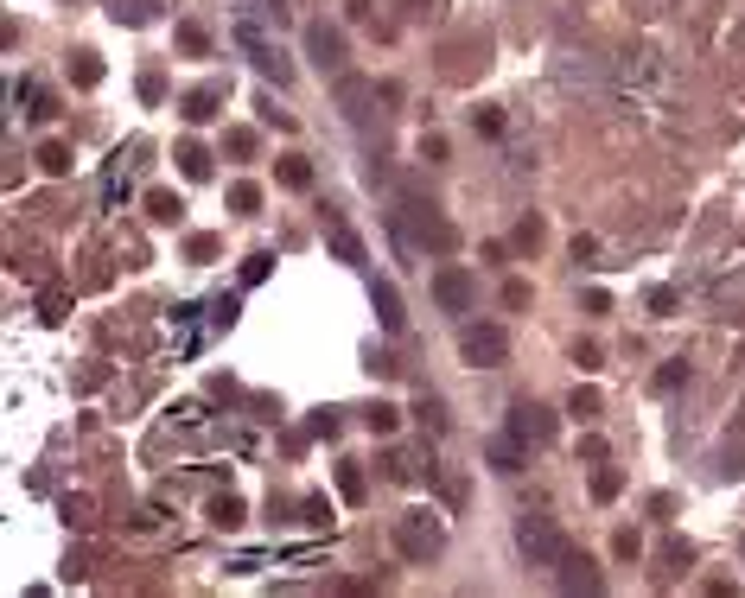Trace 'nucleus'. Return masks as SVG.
I'll use <instances>...</instances> for the list:
<instances>
[{"label": "nucleus", "instance_id": "5701e85b", "mask_svg": "<svg viewBox=\"0 0 745 598\" xmlns=\"http://www.w3.org/2000/svg\"><path fill=\"white\" fill-rule=\"evenodd\" d=\"M567 414H574V420H599V389H574Z\"/></svg>", "mask_w": 745, "mask_h": 598}, {"label": "nucleus", "instance_id": "cd10ccee", "mask_svg": "<svg viewBox=\"0 0 745 598\" xmlns=\"http://www.w3.org/2000/svg\"><path fill=\"white\" fill-rule=\"evenodd\" d=\"M338 490H344V503H363V471L357 465H338Z\"/></svg>", "mask_w": 745, "mask_h": 598}, {"label": "nucleus", "instance_id": "7c9ffc66", "mask_svg": "<svg viewBox=\"0 0 745 598\" xmlns=\"http://www.w3.org/2000/svg\"><path fill=\"white\" fill-rule=\"evenodd\" d=\"M223 147H230V153H236V160H255V134H249V128H236L230 140H223Z\"/></svg>", "mask_w": 745, "mask_h": 598}, {"label": "nucleus", "instance_id": "f257e3e1", "mask_svg": "<svg viewBox=\"0 0 745 598\" xmlns=\"http://www.w3.org/2000/svg\"><path fill=\"white\" fill-rule=\"evenodd\" d=\"M395 548H402L408 560H433L446 548V522H440V509H402L395 516Z\"/></svg>", "mask_w": 745, "mask_h": 598}, {"label": "nucleus", "instance_id": "a878e982", "mask_svg": "<svg viewBox=\"0 0 745 598\" xmlns=\"http://www.w3.org/2000/svg\"><path fill=\"white\" fill-rule=\"evenodd\" d=\"M414 414H421V427H427V433H446V408H440L433 395H427V401H414Z\"/></svg>", "mask_w": 745, "mask_h": 598}, {"label": "nucleus", "instance_id": "6ab92c4d", "mask_svg": "<svg viewBox=\"0 0 745 598\" xmlns=\"http://www.w3.org/2000/svg\"><path fill=\"white\" fill-rule=\"evenodd\" d=\"M179 210H185V204L172 198V191H147V217H153V223H179Z\"/></svg>", "mask_w": 745, "mask_h": 598}, {"label": "nucleus", "instance_id": "7ed1b4c3", "mask_svg": "<svg viewBox=\"0 0 745 598\" xmlns=\"http://www.w3.org/2000/svg\"><path fill=\"white\" fill-rule=\"evenodd\" d=\"M459 357H465V369H497L510 357V331L504 325H465L459 331Z\"/></svg>", "mask_w": 745, "mask_h": 598}, {"label": "nucleus", "instance_id": "473e14b6", "mask_svg": "<svg viewBox=\"0 0 745 598\" xmlns=\"http://www.w3.org/2000/svg\"><path fill=\"white\" fill-rule=\"evenodd\" d=\"M262 121H268V128H281V134L293 128V115H287V109H274V102H262Z\"/></svg>", "mask_w": 745, "mask_h": 598}, {"label": "nucleus", "instance_id": "20e7f679", "mask_svg": "<svg viewBox=\"0 0 745 598\" xmlns=\"http://www.w3.org/2000/svg\"><path fill=\"white\" fill-rule=\"evenodd\" d=\"M433 306H440V312H472V306H478V280H472V268H459V261L433 268Z\"/></svg>", "mask_w": 745, "mask_h": 598}, {"label": "nucleus", "instance_id": "423d86ee", "mask_svg": "<svg viewBox=\"0 0 745 598\" xmlns=\"http://www.w3.org/2000/svg\"><path fill=\"white\" fill-rule=\"evenodd\" d=\"M236 45H242V51H249V58H255V70H262L268 83H287V77H293V64H287L281 51H274V45H268V39H262V32H255L249 20L236 26Z\"/></svg>", "mask_w": 745, "mask_h": 598}, {"label": "nucleus", "instance_id": "b1692460", "mask_svg": "<svg viewBox=\"0 0 745 598\" xmlns=\"http://www.w3.org/2000/svg\"><path fill=\"white\" fill-rule=\"evenodd\" d=\"M268 274H274V255H249V261H242V287H262Z\"/></svg>", "mask_w": 745, "mask_h": 598}, {"label": "nucleus", "instance_id": "bb28decb", "mask_svg": "<svg viewBox=\"0 0 745 598\" xmlns=\"http://www.w3.org/2000/svg\"><path fill=\"white\" fill-rule=\"evenodd\" d=\"M179 45H185V51H192V58H204V51H211V32H204V26H192V20H185V26H179Z\"/></svg>", "mask_w": 745, "mask_h": 598}, {"label": "nucleus", "instance_id": "aec40b11", "mask_svg": "<svg viewBox=\"0 0 745 598\" xmlns=\"http://www.w3.org/2000/svg\"><path fill=\"white\" fill-rule=\"evenodd\" d=\"M618 490H625V471H618V465H599V478H593V497H599V503H612Z\"/></svg>", "mask_w": 745, "mask_h": 598}, {"label": "nucleus", "instance_id": "2eb2a0df", "mask_svg": "<svg viewBox=\"0 0 745 598\" xmlns=\"http://www.w3.org/2000/svg\"><path fill=\"white\" fill-rule=\"evenodd\" d=\"M179 172H185L192 185H204V179H211V153H204L198 140H185V147H179Z\"/></svg>", "mask_w": 745, "mask_h": 598}, {"label": "nucleus", "instance_id": "c756f323", "mask_svg": "<svg viewBox=\"0 0 745 598\" xmlns=\"http://www.w3.org/2000/svg\"><path fill=\"white\" fill-rule=\"evenodd\" d=\"M682 382H688V363H669V369H656V389H682Z\"/></svg>", "mask_w": 745, "mask_h": 598}, {"label": "nucleus", "instance_id": "f3484780", "mask_svg": "<svg viewBox=\"0 0 745 598\" xmlns=\"http://www.w3.org/2000/svg\"><path fill=\"white\" fill-rule=\"evenodd\" d=\"M153 13H160V0H115V20L121 26H147Z\"/></svg>", "mask_w": 745, "mask_h": 598}, {"label": "nucleus", "instance_id": "393cba45", "mask_svg": "<svg viewBox=\"0 0 745 598\" xmlns=\"http://www.w3.org/2000/svg\"><path fill=\"white\" fill-rule=\"evenodd\" d=\"M230 210H236V217H255V210H262V191H255V185H236V191H230Z\"/></svg>", "mask_w": 745, "mask_h": 598}, {"label": "nucleus", "instance_id": "72a5a7b5", "mask_svg": "<svg viewBox=\"0 0 745 598\" xmlns=\"http://www.w3.org/2000/svg\"><path fill=\"white\" fill-rule=\"evenodd\" d=\"M192 261H217V236H192Z\"/></svg>", "mask_w": 745, "mask_h": 598}, {"label": "nucleus", "instance_id": "0eeeda50", "mask_svg": "<svg viewBox=\"0 0 745 598\" xmlns=\"http://www.w3.org/2000/svg\"><path fill=\"white\" fill-rule=\"evenodd\" d=\"M376 83H363V77H338V109H344V121L351 128H370V115H376Z\"/></svg>", "mask_w": 745, "mask_h": 598}, {"label": "nucleus", "instance_id": "4be33fe9", "mask_svg": "<svg viewBox=\"0 0 745 598\" xmlns=\"http://www.w3.org/2000/svg\"><path fill=\"white\" fill-rule=\"evenodd\" d=\"M211 522H217V529H242V503L236 497H217L211 503Z\"/></svg>", "mask_w": 745, "mask_h": 598}, {"label": "nucleus", "instance_id": "9b49d317", "mask_svg": "<svg viewBox=\"0 0 745 598\" xmlns=\"http://www.w3.org/2000/svg\"><path fill=\"white\" fill-rule=\"evenodd\" d=\"M325 242H332V255H338V261H351V268H363V236H357L344 217H325Z\"/></svg>", "mask_w": 745, "mask_h": 598}, {"label": "nucleus", "instance_id": "4468645a", "mask_svg": "<svg viewBox=\"0 0 745 598\" xmlns=\"http://www.w3.org/2000/svg\"><path fill=\"white\" fill-rule=\"evenodd\" d=\"M223 96H230V90H223V83H204V90H192V96L179 102V115H185V121H211Z\"/></svg>", "mask_w": 745, "mask_h": 598}, {"label": "nucleus", "instance_id": "ddd939ff", "mask_svg": "<svg viewBox=\"0 0 745 598\" xmlns=\"http://www.w3.org/2000/svg\"><path fill=\"white\" fill-rule=\"evenodd\" d=\"M370 306H376V319H383V331H402V325H408V312H402V293H395L389 280H376V287H370Z\"/></svg>", "mask_w": 745, "mask_h": 598}, {"label": "nucleus", "instance_id": "dca6fc26", "mask_svg": "<svg viewBox=\"0 0 745 598\" xmlns=\"http://www.w3.org/2000/svg\"><path fill=\"white\" fill-rule=\"evenodd\" d=\"M71 83H77V90H96V83H102V58H96V51H71Z\"/></svg>", "mask_w": 745, "mask_h": 598}, {"label": "nucleus", "instance_id": "f8f14e48", "mask_svg": "<svg viewBox=\"0 0 745 598\" xmlns=\"http://www.w3.org/2000/svg\"><path fill=\"white\" fill-rule=\"evenodd\" d=\"M605 579H599V567L593 560H580L574 548H567V560H561V592H599Z\"/></svg>", "mask_w": 745, "mask_h": 598}, {"label": "nucleus", "instance_id": "2f4dec72", "mask_svg": "<svg viewBox=\"0 0 745 598\" xmlns=\"http://www.w3.org/2000/svg\"><path fill=\"white\" fill-rule=\"evenodd\" d=\"M141 96H147V102L166 96V77H160V70H147V77H141Z\"/></svg>", "mask_w": 745, "mask_h": 598}, {"label": "nucleus", "instance_id": "9d476101", "mask_svg": "<svg viewBox=\"0 0 745 598\" xmlns=\"http://www.w3.org/2000/svg\"><path fill=\"white\" fill-rule=\"evenodd\" d=\"M484 452H491V471H504V478H516V471L529 465V446H523V439H516V433H497V439H491V446H484Z\"/></svg>", "mask_w": 745, "mask_h": 598}, {"label": "nucleus", "instance_id": "a211bd4d", "mask_svg": "<svg viewBox=\"0 0 745 598\" xmlns=\"http://www.w3.org/2000/svg\"><path fill=\"white\" fill-rule=\"evenodd\" d=\"M39 166L51 172V179H64V172H71V147H64V140H45V147H39Z\"/></svg>", "mask_w": 745, "mask_h": 598}, {"label": "nucleus", "instance_id": "6e6552de", "mask_svg": "<svg viewBox=\"0 0 745 598\" xmlns=\"http://www.w3.org/2000/svg\"><path fill=\"white\" fill-rule=\"evenodd\" d=\"M402 223L414 230V242H427V249H453V223L433 217L427 204H408V210H402Z\"/></svg>", "mask_w": 745, "mask_h": 598}, {"label": "nucleus", "instance_id": "1a4fd4ad", "mask_svg": "<svg viewBox=\"0 0 745 598\" xmlns=\"http://www.w3.org/2000/svg\"><path fill=\"white\" fill-rule=\"evenodd\" d=\"M510 433L523 439V446H548V439H554V414L535 408V401H523V408H510Z\"/></svg>", "mask_w": 745, "mask_h": 598}, {"label": "nucleus", "instance_id": "412c9836", "mask_svg": "<svg viewBox=\"0 0 745 598\" xmlns=\"http://www.w3.org/2000/svg\"><path fill=\"white\" fill-rule=\"evenodd\" d=\"M281 185H293V191H306V185H313V166H306V160H300V153H287V160H281Z\"/></svg>", "mask_w": 745, "mask_h": 598}, {"label": "nucleus", "instance_id": "39448f33", "mask_svg": "<svg viewBox=\"0 0 745 598\" xmlns=\"http://www.w3.org/2000/svg\"><path fill=\"white\" fill-rule=\"evenodd\" d=\"M306 58H313L325 77H344V58H351V51H344V32L313 20V26H306Z\"/></svg>", "mask_w": 745, "mask_h": 598}, {"label": "nucleus", "instance_id": "c85d7f7f", "mask_svg": "<svg viewBox=\"0 0 745 598\" xmlns=\"http://www.w3.org/2000/svg\"><path fill=\"white\" fill-rule=\"evenodd\" d=\"M363 427H370V433H395V427H402V414H395V408H370V414H363Z\"/></svg>", "mask_w": 745, "mask_h": 598}, {"label": "nucleus", "instance_id": "f03ea898", "mask_svg": "<svg viewBox=\"0 0 745 598\" xmlns=\"http://www.w3.org/2000/svg\"><path fill=\"white\" fill-rule=\"evenodd\" d=\"M516 548H523V560H535V567H561V560H567V535L554 529V516L523 509V516H516Z\"/></svg>", "mask_w": 745, "mask_h": 598}]
</instances>
